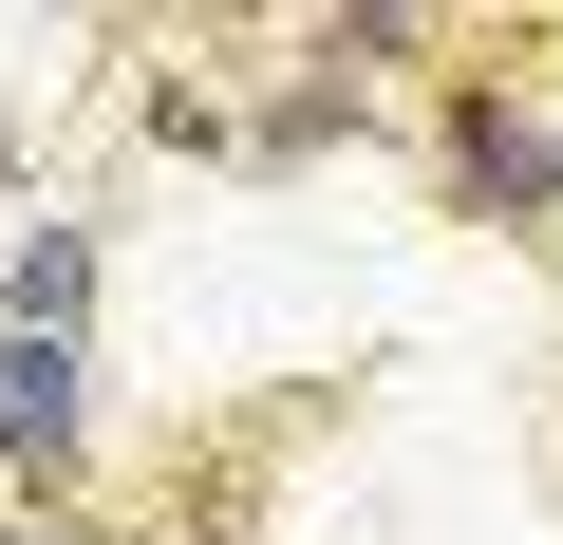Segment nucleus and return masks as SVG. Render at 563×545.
<instances>
[{
	"label": "nucleus",
	"instance_id": "f257e3e1",
	"mask_svg": "<svg viewBox=\"0 0 563 545\" xmlns=\"http://www.w3.org/2000/svg\"><path fill=\"white\" fill-rule=\"evenodd\" d=\"M432 188L488 226H563V95L544 76H432Z\"/></svg>",
	"mask_w": 563,
	"mask_h": 545
},
{
	"label": "nucleus",
	"instance_id": "f03ea898",
	"mask_svg": "<svg viewBox=\"0 0 563 545\" xmlns=\"http://www.w3.org/2000/svg\"><path fill=\"white\" fill-rule=\"evenodd\" d=\"M76 451H95V339L0 320V508H57Z\"/></svg>",
	"mask_w": 563,
	"mask_h": 545
},
{
	"label": "nucleus",
	"instance_id": "7ed1b4c3",
	"mask_svg": "<svg viewBox=\"0 0 563 545\" xmlns=\"http://www.w3.org/2000/svg\"><path fill=\"white\" fill-rule=\"evenodd\" d=\"M95 207H38V226H0V320H38V339H95Z\"/></svg>",
	"mask_w": 563,
	"mask_h": 545
},
{
	"label": "nucleus",
	"instance_id": "20e7f679",
	"mask_svg": "<svg viewBox=\"0 0 563 545\" xmlns=\"http://www.w3.org/2000/svg\"><path fill=\"white\" fill-rule=\"evenodd\" d=\"M395 57H432V20H395V0H357V20H301V76H395Z\"/></svg>",
	"mask_w": 563,
	"mask_h": 545
},
{
	"label": "nucleus",
	"instance_id": "39448f33",
	"mask_svg": "<svg viewBox=\"0 0 563 545\" xmlns=\"http://www.w3.org/2000/svg\"><path fill=\"white\" fill-rule=\"evenodd\" d=\"M132 113H151V151H244V113H225V95H207V76H151V95H132Z\"/></svg>",
	"mask_w": 563,
	"mask_h": 545
},
{
	"label": "nucleus",
	"instance_id": "423d86ee",
	"mask_svg": "<svg viewBox=\"0 0 563 545\" xmlns=\"http://www.w3.org/2000/svg\"><path fill=\"white\" fill-rule=\"evenodd\" d=\"M0 545H132V526H76V508H0Z\"/></svg>",
	"mask_w": 563,
	"mask_h": 545
},
{
	"label": "nucleus",
	"instance_id": "0eeeda50",
	"mask_svg": "<svg viewBox=\"0 0 563 545\" xmlns=\"http://www.w3.org/2000/svg\"><path fill=\"white\" fill-rule=\"evenodd\" d=\"M0 207H20V76H0Z\"/></svg>",
	"mask_w": 563,
	"mask_h": 545
},
{
	"label": "nucleus",
	"instance_id": "6e6552de",
	"mask_svg": "<svg viewBox=\"0 0 563 545\" xmlns=\"http://www.w3.org/2000/svg\"><path fill=\"white\" fill-rule=\"evenodd\" d=\"M544 95H563V76H544ZM544 244H563V226H544Z\"/></svg>",
	"mask_w": 563,
	"mask_h": 545
}]
</instances>
